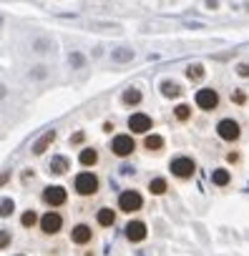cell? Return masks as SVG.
<instances>
[{
  "label": "cell",
  "mask_w": 249,
  "mask_h": 256,
  "mask_svg": "<svg viewBox=\"0 0 249 256\" xmlns=\"http://www.w3.org/2000/svg\"><path fill=\"white\" fill-rule=\"evenodd\" d=\"M144 206V196L139 194V191H123L121 196H118V208L121 211H126V214H134V211H139Z\"/></svg>",
  "instance_id": "obj_5"
},
{
  "label": "cell",
  "mask_w": 249,
  "mask_h": 256,
  "mask_svg": "<svg viewBox=\"0 0 249 256\" xmlns=\"http://www.w3.org/2000/svg\"><path fill=\"white\" fill-rule=\"evenodd\" d=\"M194 100H196V106L201 110H214L219 106V93L214 88H201V90H196V98Z\"/></svg>",
  "instance_id": "obj_6"
},
{
  "label": "cell",
  "mask_w": 249,
  "mask_h": 256,
  "mask_svg": "<svg viewBox=\"0 0 249 256\" xmlns=\"http://www.w3.org/2000/svg\"><path fill=\"white\" fill-rule=\"evenodd\" d=\"M83 138H86V136H83V131H81V134H73V138H71V141H73V144H81Z\"/></svg>",
  "instance_id": "obj_27"
},
{
  "label": "cell",
  "mask_w": 249,
  "mask_h": 256,
  "mask_svg": "<svg viewBox=\"0 0 249 256\" xmlns=\"http://www.w3.org/2000/svg\"><path fill=\"white\" fill-rule=\"evenodd\" d=\"M129 128H131V134L141 136V134H149L151 128H154V120L146 116V113H134L129 118Z\"/></svg>",
  "instance_id": "obj_8"
},
{
  "label": "cell",
  "mask_w": 249,
  "mask_h": 256,
  "mask_svg": "<svg viewBox=\"0 0 249 256\" xmlns=\"http://www.w3.org/2000/svg\"><path fill=\"white\" fill-rule=\"evenodd\" d=\"M53 138H56V134H53V131H48L43 138H38V141L33 144V154H43V151L51 146V141H53Z\"/></svg>",
  "instance_id": "obj_16"
},
{
  "label": "cell",
  "mask_w": 249,
  "mask_h": 256,
  "mask_svg": "<svg viewBox=\"0 0 249 256\" xmlns=\"http://www.w3.org/2000/svg\"><path fill=\"white\" fill-rule=\"evenodd\" d=\"M161 93L169 96V98H176V96L181 93V88H179L176 83H171V80H164V83H161Z\"/></svg>",
  "instance_id": "obj_20"
},
{
  "label": "cell",
  "mask_w": 249,
  "mask_h": 256,
  "mask_svg": "<svg viewBox=\"0 0 249 256\" xmlns=\"http://www.w3.org/2000/svg\"><path fill=\"white\" fill-rule=\"evenodd\" d=\"M144 148L151 151V154H156V151L164 148V138L156 136V134H146V138H144Z\"/></svg>",
  "instance_id": "obj_13"
},
{
  "label": "cell",
  "mask_w": 249,
  "mask_h": 256,
  "mask_svg": "<svg viewBox=\"0 0 249 256\" xmlns=\"http://www.w3.org/2000/svg\"><path fill=\"white\" fill-rule=\"evenodd\" d=\"M38 218H41V216H38L36 211H26V214H23V218H21V224L31 228V226H36V224H38Z\"/></svg>",
  "instance_id": "obj_22"
},
{
  "label": "cell",
  "mask_w": 249,
  "mask_h": 256,
  "mask_svg": "<svg viewBox=\"0 0 249 256\" xmlns=\"http://www.w3.org/2000/svg\"><path fill=\"white\" fill-rule=\"evenodd\" d=\"M11 214H13V201L6 198L3 204H0V216H11Z\"/></svg>",
  "instance_id": "obj_24"
},
{
  "label": "cell",
  "mask_w": 249,
  "mask_h": 256,
  "mask_svg": "<svg viewBox=\"0 0 249 256\" xmlns=\"http://www.w3.org/2000/svg\"><path fill=\"white\" fill-rule=\"evenodd\" d=\"M51 171H53V174H66V171H68V158L56 156V158L51 161Z\"/></svg>",
  "instance_id": "obj_19"
},
{
  "label": "cell",
  "mask_w": 249,
  "mask_h": 256,
  "mask_svg": "<svg viewBox=\"0 0 249 256\" xmlns=\"http://www.w3.org/2000/svg\"><path fill=\"white\" fill-rule=\"evenodd\" d=\"M236 73H239V76H249V63L239 66V68H236Z\"/></svg>",
  "instance_id": "obj_26"
},
{
  "label": "cell",
  "mask_w": 249,
  "mask_h": 256,
  "mask_svg": "<svg viewBox=\"0 0 249 256\" xmlns=\"http://www.w3.org/2000/svg\"><path fill=\"white\" fill-rule=\"evenodd\" d=\"M186 76H189L191 80H199V78H204V66H191V68L186 70Z\"/></svg>",
  "instance_id": "obj_23"
},
{
  "label": "cell",
  "mask_w": 249,
  "mask_h": 256,
  "mask_svg": "<svg viewBox=\"0 0 249 256\" xmlns=\"http://www.w3.org/2000/svg\"><path fill=\"white\" fill-rule=\"evenodd\" d=\"M166 188H169L166 178H154V181L149 184V191H151L154 196H161V194H166Z\"/></svg>",
  "instance_id": "obj_18"
},
{
  "label": "cell",
  "mask_w": 249,
  "mask_h": 256,
  "mask_svg": "<svg viewBox=\"0 0 249 256\" xmlns=\"http://www.w3.org/2000/svg\"><path fill=\"white\" fill-rule=\"evenodd\" d=\"M38 224H41V228H43L46 234H58V231L63 228V216H61L58 211H48V214H43V216L38 218Z\"/></svg>",
  "instance_id": "obj_7"
},
{
  "label": "cell",
  "mask_w": 249,
  "mask_h": 256,
  "mask_svg": "<svg viewBox=\"0 0 249 256\" xmlns=\"http://www.w3.org/2000/svg\"><path fill=\"white\" fill-rule=\"evenodd\" d=\"M216 134H219L221 141L234 144V141H239V136H241V128H239V123H236L234 118H221V120L216 123Z\"/></svg>",
  "instance_id": "obj_3"
},
{
  "label": "cell",
  "mask_w": 249,
  "mask_h": 256,
  "mask_svg": "<svg viewBox=\"0 0 249 256\" xmlns=\"http://www.w3.org/2000/svg\"><path fill=\"white\" fill-rule=\"evenodd\" d=\"M78 164L81 166H96L98 164V151L96 148H83L78 154Z\"/></svg>",
  "instance_id": "obj_14"
},
{
  "label": "cell",
  "mask_w": 249,
  "mask_h": 256,
  "mask_svg": "<svg viewBox=\"0 0 249 256\" xmlns=\"http://www.w3.org/2000/svg\"><path fill=\"white\" fill-rule=\"evenodd\" d=\"M98 186H101V181H98V176L93 171H81L73 178V188H76L78 196H93L98 191Z\"/></svg>",
  "instance_id": "obj_1"
},
{
  "label": "cell",
  "mask_w": 249,
  "mask_h": 256,
  "mask_svg": "<svg viewBox=\"0 0 249 256\" xmlns=\"http://www.w3.org/2000/svg\"><path fill=\"white\" fill-rule=\"evenodd\" d=\"M8 244H11V234L8 231H0V248L8 246Z\"/></svg>",
  "instance_id": "obj_25"
},
{
  "label": "cell",
  "mask_w": 249,
  "mask_h": 256,
  "mask_svg": "<svg viewBox=\"0 0 249 256\" xmlns=\"http://www.w3.org/2000/svg\"><path fill=\"white\" fill-rule=\"evenodd\" d=\"M96 221H98L101 226H113V221H116V211H113V208H101V211L96 214Z\"/></svg>",
  "instance_id": "obj_15"
},
{
  "label": "cell",
  "mask_w": 249,
  "mask_h": 256,
  "mask_svg": "<svg viewBox=\"0 0 249 256\" xmlns=\"http://www.w3.org/2000/svg\"><path fill=\"white\" fill-rule=\"evenodd\" d=\"M66 198H68V194H66L63 186H48V188L43 191V201H46L48 206H63Z\"/></svg>",
  "instance_id": "obj_9"
},
{
  "label": "cell",
  "mask_w": 249,
  "mask_h": 256,
  "mask_svg": "<svg viewBox=\"0 0 249 256\" xmlns=\"http://www.w3.org/2000/svg\"><path fill=\"white\" fill-rule=\"evenodd\" d=\"M134 151H136V144H134L131 136H126V134L113 136V141H111V154H113V156H118V158H129Z\"/></svg>",
  "instance_id": "obj_4"
},
{
  "label": "cell",
  "mask_w": 249,
  "mask_h": 256,
  "mask_svg": "<svg viewBox=\"0 0 249 256\" xmlns=\"http://www.w3.org/2000/svg\"><path fill=\"white\" fill-rule=\"evenodd\" d=\"M144 100V93H141V88H126V90H123V96H121V103L123 106H139Z\"/></svg>",
  "instance_id": "obj_12"
},
{
  "label": "cell",
  "mask_w": 249,
  "mask_h": 256,
  "mask_svg": "<svg viewBox=\"0 0 249 256\" xmlns=\"http://www.w3.org/2000/svg\"><path fill=\"white\" fill-rule=\"evenodd\" d=\"M174 116H176V120H189V116H191V108H189L186 103H179V106L174 108Z\"/></svg>",
  "instance_id": "obj_21"
},
{
  "label": "cell",
  "mask_w": 249,
  "mask_h": 256,
  "mask_svg": "<svg viewBox=\"0 0 249 256\" xmlns=\"http://www.w3.org/2000/svg\"><path fill=\"white\" fill-rule=\"evenodd\" d=\"M71 238H73V244H88L91 241V226L88 224H76L73 231H71Z\"/></svg>",
  "instance_id": "obj_11"
},
{
  "label": "cell",
  "mask_w": 249,
  "mask_h": 256,
  "mask_svg": "<svg viewBox=\"0 0 249 256\" xmlns=\"http://www.w3.org/2000/svg\"><path fill=\"white\" fill-rule=\"evenodd\" d=\"M126 238L129 241H144L146 238V224L144 221H131L126 226Z\"/></svg>",
  "instance_id": "obj_10"
},
{
  "label": "cell",
  "mask_w": 249,
  "mask_h": 256,
  "mask_svg": "<svg viewBox=\"0 0 249 256\" xmlns=\"http://www.w3.org/2000/svg\"><path fill=\"white\" fill-rule=\"evenodd\" d=\"M169 168H171V174H174L176 178H181V181H186V178H191V176L196 174V164H194L189 156H176V158H171Z\"/></svg>",
  "instance_id": "obj_2"
},
{
  "label": "cell",
  "mask_w": 249,
  "mask_h": 256,
  "mask_svg": "<svg viewBox=\"0 0 249 256\" xmlns=\"http://www.w3.org/2000/svg\"><path fill=\"white\" fill-rule=\"evenodd\" d=\"M211 181H214L216 186H226V184L231 181V176H229V171H226V168H216V171L211 174Z\"/></svg>",
  "instance_id": "obj_17"
},
{
  "label": "cell",
  "mask_w": 249,
  "mask_h": 256,
  "mask_svg": "<svg viewBox=\"0 0 249 256\" xmlns=\"http://www.w3.org/2000/svg\"><path fill=\"white\" fill-rule=\"evenodd\" d=\"M234 100L236 103H244V93H234Z\"/></svg>",
  "instance_id": "obj_28"
}]
</instances>
